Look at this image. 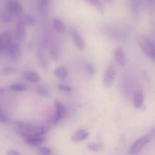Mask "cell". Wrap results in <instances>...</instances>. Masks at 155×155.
<instances>
[{
    "label": "cell",
    "mask_w": 155,
    "mask_h": 155,
    "mask_svg": "<svg viewBox=\"0 0 155 155\" xmlns=\"http://www.w3.org/2000/svg\"><path fill=\"white\" fill-rule=\"evenodd\" d=\"M20 135L24 138L33 137V136H42L45 133V129L41 126H33L30 124H21L18 127Z\"/></svg>",
    "instance_id": "cell-1"
},
{
    "label": "cell",
    "mask_w": 155,
    "mask_h": 155,
    "mask_svg": "<svg viewBox=\"0 0 155 155\" xmlns=\"http://www.w3.org/2000/svg\"><path fill=\"white\" fill-rule=\"evenodd\" d=\"M154 136V130H153L152 131H151L150 133H147L145 136H142L139 139H138L137 140L133 142V145L130 147V150H129V153L131 155H136L139 154V152L142 151V150L145 147V145L149 143L151 140H152L153 137Z\"/></svg>",
    "instance_id": "cell-2"
},
{
    "label": "cell",
    "mask_w": 155,
    "mask_h": 155,
    "mask_svg": "<svg viewBox=\"0 0 155 155\" xmlns=\"http://www.w3.org/2000/svg\"><path fill=\"white\" fill-rule=\"evenodd\" d=\"M138 43L144 54L149 58L154 60L155 58V49L154 42L151 39L144 35H140L138 37Z\"/></svg>",
    "instance_id": "cell-3"
},
{
    "label": "cell",
    "mask_w": 155,
    "mask_h": 155,
    "mask_svg": "<svg viewBox=\"0 0 155 155\" xmlns=\"http://www.w3.org/2000/svg\"><path fill=\"white\" fill-rule=\"evenodd\" d=\"M116 77V71L114 65L110 64L104 71L103 77V85L105 88L111 87Z\"/></svg>",
    "instance_id": "cell-4"
},
{
    "label": "cell",
    "mask_w": 155,
    "mask_h": 155,
    "mask_svg": "<svg viewBox=\"0 0 155 155\" xmlns=\"http://www.w3.org/2000/svg\"><path fill=\"white\" fill-rule=\"evenodd\" d=\"M23 12V6L18 0H8L7 3V12L12 17L19 16Z\"/></svg>",
    "instance_id": "cell-5"
},
{
    "label": "cell",
    "mask_w": 155,
    "mask_h": 155,
    "mask_svg": "<svg viewBox=\"0 0 155 155\" xmlns=\"http://www.w3.org/2000/svg\"><path fill=\"white\" fill-rule=\"evenodd\" d=\"M67 113H68V110H67L66 107L63 104L60 102V101H55V114L54 116L51 119V123L53 124H56L63 119L65 116H66Z\"/></svg>",
    "instance_id": "cell-6"
},
{
    "label": "cell",
    "mask_w": 155,
    "mask_h": 155,
    "mask_svg": "<svg viewBox=\"0 0 155 155\" xmlns=\"http://www.w3.org/2000/svg\"><path fill=\"white\" fill-rule=\"evenodd\" d=\"M69 33L71 38H72L73 41H74V43L75 44L77 48H78L80 51H83L85 48L86 45H85L84 39L82 37L81 34H80L76 29L74 28H70Z\"/></svg>",
    "instance_id": "cell-7"
},
{
    "label": "cell",
    "mask_w": 155,
    "mask_h": 155,
    "mask_svg": "<svg viewBox=\"0 0 155 155\" xmlns=\"http://www.w3.org/2000/svg\"><path fill=\"white\" fill-rule=\"evenodd\" d=\"M12 44V34L10 31L5 30L0 33V51H4Z\"/></svg>",
    "instance_id": "cell-8"
},
{
    "label": "cell",
    "mask_w": 155,
    "mask_h": 155,
    "mask_svg": "<svg viewBox=\"0 0 155 155\" xmlns=\"http://www.w3.org/2000/svg\"><path fill=\"white\" fill-rule=\"evenodd\" d=\"M15 36L19 42H24L27 38V26L21 21L18 20L15 27Z\"/></svg>",
    "instance_id": "cell-9"
},
{
    "label": "cell",
    "mask_w": 155,
    "mask_h": 155,
    "mask_svg": "<svg viewBox=\"0 0 155 155\" xmlns=\"http://www.w3.org/2000/svg\"><path fill=\"white\" fill-rule=\"evenodd\" d=\"M89 136V133L86 130H80L74 133L71 136V140L75 142H83L86 140Z\"/></svg>",
    "instance_id": "cell-10"
},
{
    "label": "cell",
    "mask_w": 155,
    "mask_h": 155,
    "mask_svg": "<svg viewBox=\"0 0 155 155\" xmlns=\"http://www.w3.org/2000/svg\"><path fill=\"white\" fill-rule=\"evenodd\" d=\"M7 50L8 52L9 57L11 58L17 59L21 55V46H20L19 43H18V42L11 44L10 46L8 47Z\"/></svg>",
    "instance_id": "cell-11"
},
{
    "label": "cell",
    "mask_w": 155,
    "mask_h": 155,
    "mask_svg": "<svg viewBox=\"0 0 155 155\" xmlns=\"http://www.w3.org/2000/svg\"><path fill=\"white\" fill-rule=\"evenodd\" d=\"M24 142L27 145L32 147H38L42 145L44 142V139L42 136H33V137L26 138Z\"/></svg>",
    "instance_id": "cell-12"
},
{
    "label": "cell",
    "mask_w": 155,
    "mask_h": 155,
    "mask_svg": "<svg viewBox=\"0 0 155 155\" xmlns=\"http://www.w3.org/2000/svg\"><path fill=\"white\" fill-rule=\"evenodd\" d=\"M115 60L117 63L120 66H124L126 63V56L125 52L123 48H117L115 51Z\"/></svg>",
    "instance_id": "cell-13"
},
{
    "label": "cell",
    "mask_w": 155,
    "mask_h": 155,
    "mask_svg": "<svg viewBox=\"0 0 155 155\" xmlns=\"http://www.w3.org/2000/svg\"><path fill=\"white\" fill-rule=\"evenodd\" d=\"M134 106L136 109H141L144 106V94L142 91H139L134 96Z\"/></svg>",
    "instance_id": "cell-14"
},
{
    "label": "cell",
    "mask_w": 155,
    "mask_h": 155,
    "mask_svg": "<svg viewBox=\"0 0 155 155\" xmlns=\"http://www.w3.org/2000/svg\"><path fill=\"white\" fill-rule=\"evenodd\" d=\"M24 78L28 82L33 83H38V82L40 81L41 79L39 74L34 71H29V72L26 73L25 75H24Z\"/></svg>",
    "instance_id": "cell-15"
},
{
    "label": "cell",
    "mask_w": 155,
    "mask_h": 155,
    "mask_svg": "<svg viewBox=\"0 0 155 155\" xmlns=\"http://www.w3.org/2000/svg\"><path fill=\"white\" fill-rule=\"evenodd\" d=\"M52 25L54 30L59 33H64L65 32V30H66L64 24L60 19H58V18L53 21Z\"/></svg>",
    "instance_id": "cell-16"
},
{
    "label": "cell",
    "mask_w": 155,
    "mask_h": 155,
    "mask_svg": "<svg viewBox=\"0 0 155 155\" xmlns=\"http://www.w3.org/2000/svg\"><path fill=\"white\" fill-rule=\"evenodd\" d=\"M68 71L64 67H59V68H56L54 71V75L56 77H59L61 79H66L68 77Z\"/></svg>",
    "instance_id": "cell-17"
},
{
    "label": "cell",
    "mask_w": 155,
    "mask_h": 155,
    "mask_svg": "<svg viewBox=\"0 0 155 155\" xmlns=\"http://www.w3.org/2000/svg\"><path fill=\"white\" fill-rule=\"evenodd\" d=\"M21 21L25 24L26 26L28 25V26H33L36 23V20L33 15H24L23 16L22 18H20Z\"/></svg>",
    "instance_id": "cell-18"
},
{
    "label": "cell",
    "mask_w": 155,
    "mask_h": 155,
    "mask_svg": "<svg viewBox=\"0 0 155 155\" xmlns=\"http://www.w3.org/2000/svg\"><path fill=\"white\" fill-rule=\"evenodd\" d=\"M130 5H131L133 12L136 15H137V14L139 13L141 8H142V0H130Z\"/></svg>",
    "instance_id": "cell-19"
},
{
    "label": "cell",
    "mask_w": 155,
    "mask_h": 155,
    "mask_svg": "<svg viewBox=\"0 0 155 155\" xmlns=\"http://www.w3.org/2000/svg\"><path fill=\"white\" fill-rule=\"evenodd\" d=\"M27 89V86L25 84H23V83H15V84H12L9 86V90L12 91V92H24Z\"/></svg>",
    "instance_id": "cell-20"
},
{
    "label": "cell",
    "mask_w": 155,
    "mask_h": 155,
    "mask_svg": "<svg viewBox=\"0 0 155 155\" xmlns=\"http://www.w3.org/2000/svg\"><path fill=\"white\" fill-rule=\"evenodd\" d=\"M50 0H38V5L41 13L45 14L49 7Z\"/></svg>",
    "instance_id": "cell-21"
},
{
    "label": "cell",
    "mask_w": 155,
    "mask_h": 155,
    "mask_svg": "<svg viewBox=\"0 0 155 155\" xmlns=\"http://www.w3.org/2000/svg\"><path fill=\"white\" fill-rule=\"evenodd\" d=\"M86 2H88L89 3H90L92 6L95 8L98 12H103L104 9V4L101 2V0H86Z\"/></svg>",
    "instance_id": "cell-22"
},
{
    "label": "cell",
    "mask_w": 155,
    "mask_h": 155,
    "mask_svg": "<svg viewBox=\"0 0 155 155\" xmlns=\"http://www.w3.org/2000/svg\"><path fill=\"white\" fill-rule=\"evenodd\" d=\"M85 69H86V73H87L88 75H89V77H92L95 75V67H94V65L92 64H91L90 62H86V64H85Z\"/></svg>",
    "instance_id": "cell-23"
},
{
    "label": "cell",
    "mask_w": 155,
    "mask_h": 155,
    "mask_svg": "<svg viewBox=\"0 0 155 155\" xmlns=\"http://www.w3.org/2000/svg\"><path fill=\"white\" fill-rule=\"evenodd\" d=\"M36 91H37V93L42 97H46L48 95V89L44 85H39V86H38Z\"/></svg>",
    "instance_id": "cell-24"
},
{
    "label": "cell",
    "mask_w": 155,
    "mask_h": 155,
    "mask_svg": "<svg viewBox=\"0 0 155 155\" xmlns=\"http://www.w3.org/2000/svg\"><path fill=\"white\" fill-rule=\"evenodd\" d=\"M88 148L92 151L98 152V151H101V150L102 149V145L101 143H95V142H93V143L89 144Z\"/></svg>",
    "instance_id": "cell-25"
},
{
    "label": "cell",
    "mask_w": 155,
    "mask_h": 155,
    "mask_svg": "<svg viewBox=\"0 0 155 155\" xmlns=\"http://www.w3.org/2000/svg\"><path fill=\"white\" fill-rule=\"evenodd\" d=\"M0 123L3 124H7L9 123L8 117L2 108H0Z\"/></svg>",
    "instance_id": "cell-26"
},
{
    "label": "cell",
    "mask_w": 155,
    "mask_h": 155,
    "mask_svg": "<svg viewBox=\"0 0 155 155\" xmlns=\"http://www.w3.org/2000/svg\"><path fill=\"white\" fill-rule=\"evenodd\" d=\"M15 72H16V69H15V68H12V67H7V68H4V69L1 71V75L8 76L10 75V74H14V73Z\"/></svg>",
    "instance_id": "cell-27"
},
{
    "label": "cell",
    "mask_w": 155,
    "mask_h": 155,
    "mask_svg": "<svg viewBox=\"0 0 155 155\" xmlns=\"http://www.w3.org/2000/svg\"><path fill=\"white\" fill-rule=\"evenodd\" d=\"M1 19L3 23H5V24H8V23H10L11 21H12V16H11V15L8 13L7 11H6V12H3V13L2 14Z\"/></svg>",
    "instance_id": "cell-28"
},
{
    "label": "cell",
    "mask_w": 155,
    "mask_h": 155,
    "mask_svg": "<svg viewBox=\"0 0 155 155\" xmlns=\"http://www.w3.org/2000/svg\"><path fill=\"white\" fill-rule=\"evenodd\" d=\"M38 55H39V63L42 65V67L43 68H47V61L45 58V56H44V54L42 51H39L38 53Z\"/></svg>",
    "instance_id": "cell-29"
},
{
    "label": "cell",
    "mask_w": 155,
    "mask_h": 155,
    "mask_svg": "<svg viewBox=\"0 0 155 155\" xmlns=\"http://www.w3.org/2000/svg\"><path fill=\"white\" fill-rule=\"evenodd\" d=\"M51 57H52V58L55 61L59 58V56H60V51H59V48H58V47H54L53 48H51Z\"/></svg>",
    "instance_id": "cell-30"
},
{
    "label": "cell",
    "mask_w": 155,
    "mask_h": 155,
    "mask_svg": "<svg viewBox=\"0 0 155 155\" xmlns=\"http://www.w3.org/2000/svg\"><path fill=\"white\" fill-rule=\"evenodd\" d=\"M58 89L61 91V92H66V93L67 92H71V87L70 86H68V85L62 84V83H61V84H58Z\"/></svg>",
    "instance_id": "cell-31"
},
{
    "label": "cell",
    "mask_w": 155,
    "mask_h": 155,
    "mask_svg": "<svg viewBox=\"0 0 155 155\" xmlns=\"http://www.w3.org/2000/svg\"><path fill=\"white\" fill-rule=\"evenodd\" d=\"M38 151L42 155H50L51 153V148H47V147H39Z\"/></svg>",
    "instance_id": "cell-32"
},
{
    "label": "cell",
    "mask_w": 155,
    "mask_h": 155,
    "mask_svg": "<svg viewBox=\"0 0 155 155\" xmlns=\"http://www.w3.org/2000/svg\"><path fill=\"white\" fill-rule=\"evenodd\" d=\"M6 154H7V155H21V154L19 151L14 149H9L8 151L6 152Z\"/></svg>",
    "instance_id": "cell-33"
},
{
    "label": "cell",
    "mask_w": 155,
    "mask_h": 155,
    "mask_svg": "<svg viewBox=\"0 0 155 155\" xmlns=\"http://www.w3.org/2000/svg\"><path fill=\"white\" fill-rule=\"evenodd\" d=\"M101 2L104 4V3H106V4H111L114 2V0H101Z\"/></svg>",
    "instance_id": "cell-34"
},
{
    "label": "cell",
    "mask_w": 155,
    "mask_h": 155,
    "mask_svg": "<svg viewBox=\"0 0 155 155\" xmlns=\"http://www.w3.org/2000/svg\"><path fill=\"white\" fill-rule=\"evenodd\" d=\"M5 92V89H0V95H2L3 93H4Z\"/></svg>",
    "instance_id": "cell-35"
}]
</instances>
